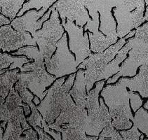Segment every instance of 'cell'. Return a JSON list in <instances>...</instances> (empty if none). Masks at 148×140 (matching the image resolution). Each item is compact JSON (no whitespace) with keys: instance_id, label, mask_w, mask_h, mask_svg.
I'll use <instances>...</instances> for the list:
<instances>
[{"instance_id":"8992f818","label":"cell","mask_w":148,"mask_h":140,"mask_svg":"<svg viewBox=\"0 0 148 140\" xmlns=\"http://www.w3.org/2000/svg\"><path fill=\"white\" fill-rule=\"evenodd\" d=\"M105 79L99 81L96 88L87 94L86 108L88 118L86 127V134L88 136L98 137L103 128L112 123L109 110L107 108L103 98H99V93L104 86Z\"/></svg>"},{"instance_id":"60d3db41","label":"cell","mask_w":148,"mask_h":140,"mask_svg":"<svg viewBox=\"0 0 148 140\" xmlns=\"http://www.w3.org/2000/svg\"><path fill=\"white\" fill-rule=\"evenodd\" d=\"M145 3H147L148 1V0H145Z\"/></svg>"},{"instance_id":"f1b7e54d","label":"cell","mask_w":148,"mask_h":140,"mask_svg":"<svg viewBox=\"0 0 148 140\" xmlns=\"http://www.w3.org/2000/svg\"><path fill=\"white\" fill-rule=\"evenodd\" d=\"M15 89L18 92L20 96L22 99L23 102L27 104L28 105L32 102V100L34 98L33 94L29 92V89L27 87L25 86L23 84H22L18 81L16 83V85H15Z\"/></svg>"},{"instance_id":"9a60e30c","label":"cell","mask_w":148,"mask_h":140,"mask_svg":"<svg viewBox=\"0 0 148 140\" xmlns=\"http://www.w3.org/2000/svg\"><path fill=\"white\" fill-rule=\"evenodd\" d=\"M122 84L132 91H138L143 98H148V62L140 67L138 74L134 79H120Z\"/></svg>"},{"instance_id":"d590c367","label":"cell","mask_w":148,"mask_h":140,"mask_svg":"<svg viewBox=\"0 0 148 140\" xmlns=\"http://www.w3.org/2000/svg\"><path fill=\"white\" fill-rule=\"evenodd\" d=\"M136 30H133V31H131V32H130L129 33V34H127V35L125 36V38H126V39H129V38L132 37L133 36H134V34H136Z\"/></svg>"},{"instance_id":"e575fe53","label":"cell","mask_w":148,"mask_h":140,"mask_svg":"<svg viewBox=\"0 0 148 140\" xmlns=\"http://www.w3.org/2000/svg\"><path fill=\"white\" fill-rule=\"evenodd\" d=\"M11 23V20L9 19H7L6 18V16H4V15L0 14V27L4 25H8Z\"/></svg>"},{"instance_id":"4dcf8cb0","label":"cell","mask_w":148,"mask_h":140,"mask_svg":"<svg viewBox=\"0 0 148 140\" xmlns=\"http://www.w3.org/2000/svg\"><path fill=\"white\" fill-rule=\"evenodd\" d=\"M129 95H130V100H131V104L132 107L133 111L136 112L138 109L142 106L143 104V100L142 99L140 98L139 95L137 93H134V91L130 90Z\"/></svg>"},{"instance_id":"30bf717a","label":"cell","mask_w":148,"mask_h":140,"mask_svg":"<svg viewBox=\"0 0 148 140\" xmlns=\"http://www.w3.org/2000/svg\"><path fill=\"white\" fill-rule=\"evenodd\" d=\"M62 25L68 33L69 46L70 51L75 54L76 62L79 65L91 54L88 32H86L84 34L83 27L77 25L68 20L62 22Z\"/></svg>"},{"instance_id":"1f68e13d","label":"cell","mask_w":148,"mask_h":140,"mask_svg":"<svg viewBox=\"0 0 148 140\" xmlns=\"http://www.w3.org/2000/svg\"><path fill=\"white\" fill-rule=\"evenodd\" d=\"M42 128L44 129V130L47 133H48L49 135H50L51 136H52V137L56 140H61L62 137H61V132H57L54 130L51 129L49 126L48 123H47V121L44 119L42 121Z\"/></svg>"},{"instance_id":"ffe728a7","label":"cell","mask_w":148,"mask_h":140,"mask_svg":"<svg viewBox=\"0 0 148 140\" xmlns=\"http://www.w3.org/2000/svg\"><path fill=\"white\" fill-rule=\"evenodd\" d=\"M131 49V39H129L127 44L121 48V51H118L116 53V58L113 60L111 62L107 65L105 67V69L103 72L102 79H108L110 77L112 76L114 74H116L118 72H119L120 67L119 64L122 62V61L126 57V54Z\"/></svg>"},{"instance_id":"8fae6325","label":"cell","mask_w":148,"mask_h":140,"mask_svg":"<svg viewBox=\"0 0 148 140\" xmlns=\"http://www.w3.org/2000/svg\"><path fill=\"white\" fill-rule=\"evenodd\" d=\"M24 46H37V42L28 32H18L11 25H4L0 28V49L3 52L18 50Z\"/></svg>"},{"instance_id":"e0dca14e","label":"cell","mask_w":148,"mask_h":140,"mask_svg":"<svg viewBox=\"0 0 148 140\" xmlns=\"http://www.w3.org/2000/svg\"><path fill=\"white\" fill-rule=\"evenodd\" d=\"M84 72L85 70L83 69H79L78 71L72 88L70 90V94L77 106L86 108L87 94Z\"/></svg>"},{"instance_id":"83f0119b","label":"cell","mask_w":148,"mask_h":140,"mask_svg":"<svg viewBox=\"0 0 148 140\" xmlns=\"http://www.w3.org/2000/svg\"><path fill=\"white\" fill-rule=\"evenodd\" d=\"M99 139H122L121 135L117 131L115 130L114 126L112 124H109L108 126L105 127L100 133Z\"/></svg>"},{"instance_id":"4316f807","label":"cell","mask_w":148,"mask_h":140,"mask_svg":"<svg viewBox=\"0 0 148 140\" xmlns=\"http://www.w3.org/2000/svg\"><path fill=\"white\" fill-rule=\"evenodd\" d=\"M29 108H30L31 111H32V114L30 115L29 117H27L26 119L27 121L28 122V123L31 126H32L33 128L36 126H39L40 128H42V121L43 120V117H42V114L39 112V111L37 109V107L34 104V102H31L29 104Z\"/></svg>"},{"instance_id":"ba28073f","label":"cell","mask_w":148,"mask_h":140,"mask_svg":"<svg viewBox=\"0 0 148 140\" xmlns=\"http://www.w3.org/2000/svg\"><path fill=\"white\" fill-rule=\"evenodd\" d=\"M51 9L52 11L50 19L44 23L42 29L36 31L32 35L39 46V51L44 56L45 65L50 61L56 50L58 42L64 34L63 26L59 20L58 11L53 6Z\"/></svg>"},{"instance_id":"2e32d148","label":"cell","mask_w":148,"mask_h":140,"mask_svg":"<svg viewBox=\"0 0 148 140\" xmlns=\"http://www.w3.org/2000/svg\"><path fill=\"white\" fill-rule=\"evenodd\" d=\"M19 107H22L23 108L25 116H29L30 114V108L29 105L23 102L18 92L13 87L10 90L8 96L6 97V100H5L2 109L0 111V118L1 121H9L11 113Z\"/></svg>"},{"instance_id":"74e56055","label":"cell","mask_w":148,"mask_h":140,"mask_svg":"<svg viewBox=\"0 0 148 140\" xmlns=\"http://www.w3.org/2000/svg\"><path fill=\"white\" fill-rule=\"evenodd\" d=\"M4 128L0 126V140L3 139V132H4Z\"/></svg>"},{"instance_id":"d4e9b609","label":"cell","mask_w":148,"mask_h":140,"mask_svg":"<svg viewBox=\"0 0 148 140\" xmlns=\"http://www.w3.org/2000/svg\"><path fill=\"white\" fill-rule=\"evenodd\" d=\"M112 7L132 11L139 7L145 6V0H108Z\"/></svg>"},{"instance_id":"9c48e42d","label":"cell","mask_w":148,"mask_h":140,"mask_svg":"<svg viewBox=\"0 0 148 140\" xmlns=\"http://www.w3.org/2000/svg\"><path fill=\"white\" fill-rule=\"evenodd\" d=\"M45 66L47 72L55 76L56 79L77 72L79 65L75 56L68 49L66 34H63L61 39L58 42L56 53Z\"/></svg>"},{"instance_id":"6da1fadb","label":"cell","mask_w":148,"mask_h":140,"mask_svg":"<svg viewBox=\"0 0 148 140\" xmlns=\"http://www.w3.org/2000/svg\"><path fill=\"white\" fill-rule=\"evenodd\" d=\"M87 118L86 108L77 106L71 97L54 123L49 126L54 130L61 132L62 140L98 139V137L86 136Z\"/></svg>"},{"instance_id":"603a6c76","label":"cell","mask_w":148,"mask_h":140,"mask_svg":"<svg viewBox=\"0 0 148 140\" xmlns=\"http://www.w3.org/2000/svg\"><path fill=\"white\" fill-rule=\"evenodd\" d=\"M26 0H1V14L11 21L16 17Z\"/></svg>"},{"instance_id":"ab89813d","label":"cell","mask_w":148,"mask_h":140,"mask_svg":"<svg viewBox=\"0 0 148 140\" xmlns=\"http://www.w3.org/2000/svg\"><path fill=\"white\" fill-rule=\"evenodd\" d=\"M1 0H0V14H1Z\"/></svg>"},{"instance_id":"f546056e","label":"cell","mask_w":148,"mask_h":140,"mask_svg":"<svg viewBox=\"0 0 148 140\" xmlns=\"http://www.w3.org/2000/svg\"><path fill=\"white\" fill-rule=\"evenodd\" d=\"M119 133L122 139L125 140H139L141 135V133L139 132L138 128L135 125L129 130L121 131Z\"/></svg>"},{"instance_id":"277c9868","label":"cell","mask_w":148,"mask_h":140,"mask_svg":"<svg viewBox=\"0 0 148 140\" xmlns=\"http://www.w3.org/2000/svg\"><path fill=\"white\" fill-rule=\"evenodd\" d=\"M34 62H27L20 69L18 81L37 96L42 101L48 90H45L56 81L55 76L49 74L46 70L44 56L37 51L32 57Z\"/></svg>"},{"instance_id":"7a4b0ae2","label":"cell","mask_w":148,"mask_h":140,"mask_svg":"<svg viewBox=\"0 0 148 140\" xmlns=\"http://www.w3.org/2000/svg\"><path fill=\"white\" fill-rule=\"evenodd\" d=\"M101 96L109 109L112 124L116 130L130 129L134 117L129 106L130 95L126 87L117 82L115 85L108 84L102 89Z\"/></svg>"},{"instance_id":"52a82bcc","label":"cell","mask_w":148,"mask_h":140,"mask_svg":"<svg viewBox=\"0 0 148 140\" xmlns=\"http://www.w3.org/2000/svg\"><path fill=\"white\" fill-rule=\"evenodd\" d=\"M126 38H121L114 45L108 48L104 51L96 53L88 56L78 66V69H86L84 72L87 93L93 88L95 83L102 80L105 67L112 60L118 51L126 43Z\"/></svg>"},{"instance_id":"44dd1931","label":"cell","mask_w":148,"mask_h":140,"mask_svg":"<svg viewBox=\"0 0 148 140\" xmlns=\"http://www.w3.org/2000/svg\"><path fill=\"white\" fill-rule=\"evenodd\" d=\"M19 70H7L0 74V96L6 98L14 85L18 81Z\"/></svg>"},{"instance_id":"4fadbf2b","label":"cell","mask_w":148,"mask_h":140,"mask_svg":"<svg viewBox=\"0 0 148 140\" xmlns=\"http://www.w3.org/2000/svg\"><path fill=\"white\" fill-rule=\"evenodd\" d=\"M144 10L145 6H139L132 11L115 7L113 11L118 24L116 27L118 37H124L134 28L138 27L145 21H148L147 18L143 16Z\"/></svg>"},{"instance_id":"cb8c5ba5","label":"cell","mask_w":148,"mask_h":140,"mask_svg":"<svg viewBox=\"0 0 148 140\" xmlns=\"http://www.w3.org/2000/svg\"><path fill=\"white\" fill-rule=\"evenodd\" d=\"M56 1L57 0H29L24 3L22 9L18 13L17 16L20 17L25 11H29V9H35L37 11H39L42 8H44V9L48 10L49 8L52 6V4Z\"/></svg>"},{"instance_id":"836d02e7","label":"cell","mask_w":148,"mask_h":140,"mask_svg":"<svg viewBox=\"0 0 148 140\" xmlns=\"http://www.w3.org/2000/svg\"><path fill=\"white\" fill-rule=\"evenodd\" d=\"M34 129L37 131V134L39 135V139L40 140H51L53 139L51 137L48 135L47 134L45 131L44 130V129L42 128H40L39 126L34 127Z\"/></svg>"},{"instance_id":"7402d4cb","label":"cell","mask_w":148,"mask_h":140,"mask_svg":"<svg viewBox=\"0 0 148 140\" xmlns=\"http://www.w3.org/2000/svg\"><path fill=\"white\" fill-rule=\"evenodd\" d=\"M32 59H27L25 56L14 57L13 55H9L6 53H0V71L6 68L9 70L16 68L21 69L25 64L32 62Z\"/></svg>"},{"instance_id":"5bb4252c","label":"cell","mask_w":148,"mask_h":140,"mask_svg":"<svg viewBox=\"0 0 148 140\" xmlns=\"http://www.w3.org/2000/svg\"><path fill=\"white\" fill-rule=\"evenodd\" d=\"M47 10L42 8L40 10L27 11L24 16L14 18L11 22V25L14 29L18 32H29L32 36L36 31L42 28V24L50 18L52 10H49L44 14Z\"/></svg>"},{"instance_id":"484cf974","label":"cell","mask_w":148,"mask_h":140,"mask_svg":"<svg viewBox=\"0 0 148 140\" xmlns=\"http://www.w3.org/2000/svg\"><path fill=\"white\" fill-rule=\"evenodd\" d=\"M133 123L148 138V112L143 108H139L136 111Z\"/></svg>"},{"instance_id":"3957f363","label":"cell","mask_w":148,"mask_h":140,"mask_svg":"<svg viewBox=\"0 0 148 140\" xmlns=\"http://www.w3.org/2000/svg\"><path fill=\"white\" fill-rule=\"evenodd\" d=\"M75 77L76 74H72L66 81L64 76L57 79L47 90L46 96L37 106V109L49 125L54 123L62 109L71 98L70 90L73 85Z\"/></svg>"},{"instance_id":"8d00e7d4","label":"cell","mask_w":148,"mask_h":140,"mask_svg":"<svg viewBox=\"0 0 148 140\" xmlns=\"http://www.w3.org/2000/svg\"><path fill=\"white\" fill-rule=\"evenodd\" d=\"M40 99H39L38 97L37 96H36V97H34V98H33V102L34 103V104L35 105H38L39 103H40Z\"/></svg>"},{"instance_id":"f35d334b","label":"cell","mask_w":148,"mask_h":140,"mask_svg":"<svg viewBox=\"0 0 148 140\" xmlns=\"http://www.w3.org/2000/svg\"><path fill=\"white\" fill-rule=\"evenodd\" d=\"M146 4L147 5V9H146V12H145V17L147 18H148V1L146 3Z\"/></svg>"},{"instance_id":"d6986e66","label":"cell","mask_w":148,"mask_h":140,"mask_svg":"<svg viewBox=\"0 0 148 140\" xmlns=\"http://www.w3.org/2000/svg\"><path fill=\"white\" fill-rule=\"evenodd\" d=\"M90 48L94 53L104 51L110 46L114 44L117 41L118 37H111L104 36L101 32L97 30L94 32H88Z\"/></svg>"},{"instance_id":"5b68a950","label":"cell","mask_w":148,"mask_h":140,"mask_svg":"<svg viewBox=\"0 0 148 140\" xmlns=\"http://www.w3.org/2000/svg\"><path fill=\"white\" fill-rule=\"evenodd\" d=\"M136 36L131 38V49L129 57L120 67L119 72L108 79L107 83H115L121 76H134L138 68L148 62V23L138 27Z\"/></svg>"},{"instance_id":"ac0fdd59","label":"cell","mask_w":148,"mask_h":140,"mask_svg":"<svg viewBox=\"0 0 148 140\" xmlns=\"http://www.w3.org/2000/svg\"><path fill=\"white\" fill-rule=\"evenodd\" d=\"M112 8L108 2L98 10L100 14V30L108 37H118L116 31V23L111 13Z\"/></svg>"},{"instance_id":"7c38bea8","label":"cell","mask_w":148,"mask_h":140,"mask_svg":"<svg viewBox=\"0 0 148 140\" xmlns=\"http://www.w3.org/2000/svg\"><path fill=\"white\" fill-rule=\"evenodd\" d=\"M53 6L58 11L62 22L75 21L77 25L83 27L91 20L82 0H58Z\"/></svg>"},{"instance_id":"d6a6232c","label":"cell","mask_w":148,"mask_h":140,"mask_svg":"<svg viewBox=\"0 0 148 140\" xmlns=\"http://www.w3.org/2000/svg\"><path fill=\"white\" fill-rule=\"evenodd\" d=\"M24 136L21 137L20 140H37L39 139V137H37V132L36 130H34L32 128L25 130L23 132Z\"/></svg>"}]
</instances>
